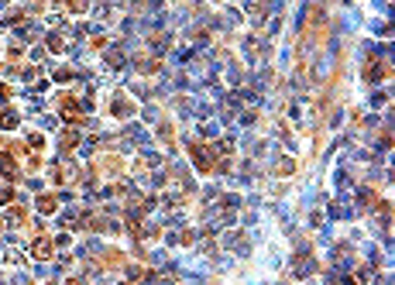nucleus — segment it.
I'll return each instance as SVG.
<instances>
[{
    "label": "nucleus",
    "instance_id": "obj_1",
    "mask_svg": "<svg viewBox=\"0 0 395 285\" xmlns=\"http://www.w3.org/2000/svg\"><path fill=\"white\" fill-rule=\"evenodd\" d=\"M48 254H52V240H45V237L34 240V258H48Z\"/></svg>",
    "mask_w": 395,
    "mask_h": 285
},
{
    "label": "nucleus",
    "instance_id": "obj_2",
    "mask_svg": "<svg viewBox=\"0 0 395 285\" xmlns=\"http://www.w3.org/2000/svg\"><path fill=\"white\" fill-rule=\"evenodd\" d=\"M62 113H65V120H72V124L79 120V110H76V103H72V100H62Z\"/></svg>",
    "mask_w": 395,
    "mask_h": 285
},
{
    "label": "nucleus",
    "instance_id": "obj_3",
    "mask_svg": "<svg viewBox=\"0 0 395 285\" xmlns=\"http://www.w3.org/2000/svg\"><path fill=\"white\" fill-rule=\"evenodd\" d=\"M42 210H55V199L52 196H42Z\"/></svg>",
    "mask_w": 395,
    "mask_h": 285
},
{
    "label": "nucleus",
    "instance_id": "obj_4",
    "mask_svg": "<svg viewBox=\"0 0 395 285\" xmlns=\"http://www.w3.org/2000/svg\"><path fill=\"white\" fill-rule=\"evenodd\" d=\"M69 285H79V282H76V278H72V282H69Z\"/></svg>",
    "mask_w": 395,
    "mask_h": 285
}]
</instances>
